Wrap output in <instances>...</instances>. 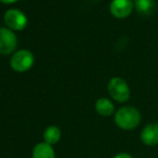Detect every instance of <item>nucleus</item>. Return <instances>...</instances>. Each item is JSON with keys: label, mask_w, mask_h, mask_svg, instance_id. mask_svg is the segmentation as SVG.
I'll use <instances>...</instances> for the list:
<instances>
[{"label": "nucleus", "mask_w": 158, "mask_h": 158, "mask_svg": "<svg viewBox=\"0 0 158 158\" xmlns=\"http://www.w3.org/2000/svg\"><path fill=\"white\" fill-rule=\"evenodd\" d=\"M114 122L123 130H132L141 123V113L135 106H124L115 112Z\"/></svg>", "instance_id": "obj_1"}, {"label": "nucleus", "mask_w": 158, "mask_h": 158, "mask_svg": "<svg viewBox=\"0 0 158 158\" xmlns=\"http://www.w3.org/2000/svg\"><path fill=\"white\" fill-rule=\"evenodd\" d=\"M108 92L113 100L119 103L127 102L130 98V88L122 77H112L108 83Z\"/></svg>", "instance_id": "obj_2"}, {"label": "nucleus", "mask_w": 158, "mask_h": 158, "mask_svg": "<svg viewBox=\"0 0 158 158\" xmlns=\"http://www.w3.org/2000/svg\"><path fill=\"white\" fill-rule=\"evenodd\" d=\"M35 61V56L28 50H19L11 57V68L16 72H25L32 67Z\"/></svg>", "instance_id": "obj_3"}, {"label": "nucleus", "mask_w": 158, "mask_h": 158, "mask_svg": "<svg viewBox=\"0 0 158 158\" xmlns=\"http://www.w3.org/2000/svg\"><path fill=\"white\" fill-rule=\"evenodd\" d=\"M4 22L12 30H23L27 26L28 19L25 13L17 9H10L4 14Z\"/></svg>", "instance_id": "obj_4"}, {"label": "nucleus", "mask_w": 158, "mask_h": 158, "mask_svg": "<svg viewBox=\"0 0 158 158\" xmlns=\"http://www.w3.org/2000/svg\"><path fill=\"white\" fill-rule=\"evenodd\" d=\"M17 38L15 33L8 28H0V54L8 55L15 51Z\"/></svg>", "instance_id": "obj_5"}, {"label": "nucleus", "mask_w": 158, "mask_h": 158, "mask_svg": "<svg viewBox=\"0 0 158 158\" xmlns=\"http://www.w3.org/2000/svg\"><path fill=\"white\" fill-rule=\"evenodd\" d=\"M132 9V0H112L110 4L111 13L117 19L127 17L131 13Z\"/></svg>", "instance_id": "obj_6"}, {"label": "nucleus", "mask_w": 158, "mask_h": 158, "mask_svg": "<svg viewBox=\"0 0 158 158\" xmlns=\"http://www.w3.org/2000/svg\"><path fill=\"white\" fill-rule=\"evenodd\" d=\"M142 143L148 146H155L158 144V123H150L142 128L140 132Z\"/></svg>", "instance_id": "obj_7"}, {"label": "nucleus", "mask_w": 158, "mask_h": 158, "mask_svg": "<svg viewBox=\"0 0 158 158\" xmlns=\"http://www.w3.org/2000/svg\"><path fill=\"white\" fill-rule=\"evenodd\" d=\"M95 110L97 112V114H99L100 116L103 117H109L112 116L113 114H115V106L114 103L111 101L110 99L106 97L99 98L95 103Z\"/></svg>", "instance_id": "obj_8"}, {"label": "nucleus", "mask_w": 158, "mask_h": 158, "mask_svg": "<svg viewBox=\"0 0 158 158\" xmlns=\"http://www.w3.org/2000/svg\"><path fill=\"white\" fill-rule=\"evenodd\" d=\"M32 158H55V151L52 145L40 142L33 148Z\"/></svg>", "instance_id": "obj_9"}, {"label": "nucleus", "mask_w": 158, "mask_h": 158, "mask_svg": "<svg viewBox=\"0 0 158 158\" xmlns=\"http://www.w3.org/2000/svg\"><path fill=\"white\" fill-rule=\"evenodd\" d=\"M61 137V131L57 126H48V128L44 130L43 133V139L44 142L50 145H54V144L58 143Z\"/></svg>", "instance_id": "obj_10"}, {"label": "nucleus", "mask_w": 158, "mask_h": 158, "mask_svg": "<svg viewBox=\"0 0 158 158\" xmlns=\"http://www.w3.org/2000/svg\"><path fill=\"white\" fill-rule=\"evenodd\" d=\"M135 9L143 15H150L155 6L154 0H135Z\"/></svg>", "instance_id": "obj_11"}, {"label": "nucleus", "mask_w": 158, "mask_h": 158, "mask_svg": "<svg viewBox=\"0 0 158 158\" xmlns=\"http://www.w3.org/2000/svg\"><path fill=\"white\" fill-rule=\"evenodd\" d=\"M113 158H133V157L130 154H128V153H118V154H116Z\"/></svg>", "instance_id": "obj_12"}, {"label": "nucleus", "mask_w": 158, "mask_h": 158, "mask_svg": "<svg viewBox=\"0 0 158 158\" xmlns=\"http://www.w3.org/2000/svg\"><path fill=\"white\" fill-rule=\"evenodd\" d=\"M0 1L2 2V3H14V2L19 1V0H0Z\"/></svg>", "instance_id": "obj_13"}, {"label": "nucleus", "mask_w": 158, "mask_h": 158, "mask_svg": "<svg viewBox=\"0 0 158 158\" xmlns=\"http://www.w3.org/2000/svg\"></svg>", "instance_id": "obj_14"}]
</instances>
